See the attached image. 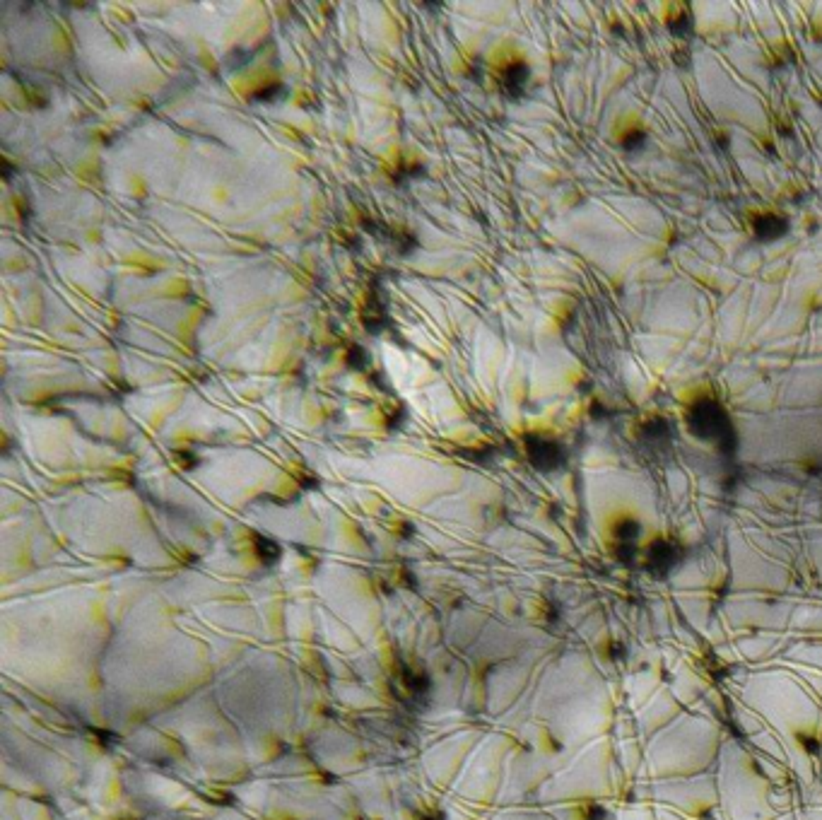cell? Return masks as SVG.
Masks as SVG:
<instances>
[{"mask_svg": "<svg viewBox=\"0 0 822 820\" xmlns=\"http://www.w3.org/2000/svg\"><path fill=\"white\" fill-rule=\"evenodd\" d=\"M282 97H287V90L285 87H266V92L263 95H253V99L256 101H280Z\"/></svg>", "mask_w": 822, "mask_h": 820, "instance_id": "obj_6", "label": "cell"}, {"mask_svg": "<svg viewBox=\"0 0 822 820\" xmlns=\"http://www.w3.org/2000/svg\"><path fill=\"white\" fill-rule=\"evenodd\" d=\"M687 427L697 439L716 444L718 449L736 447V429H733L726 408L716 398H697L687 408Z\"/></svg>", "mask_w": 822, "mask_h": 820, "instance_id": "obj_1", "label": "cell"}, {"mask_svg": "<svg viewBox=\"0 0 822 820\" xmlns=\"http://www.w3.org/2000/svg\"><path fill=\"white\" fill-rule=\"evenodd\" d=\"M752 229H755V237L762 239V242H776V239L786 234L789 224H786V217H781V215L765 213L752 222Z\"/></svg>", "mask_w": 822, "mask_h": 820, "instance_id": "obj_4", "label": "cell"}, {"mask_svg": "<svg viewBox=\"0 0 822 820\" xmlns=\"http://www.w3.org/2000/svg\"><path fill=\"white\" fill-rule=\"evenodd\" d=\"M258 543H261V545H258V550H261V555H263L266 560H268V555H271V560H275L277 555H280V548H277V545L273 543V540L258 538Z\"/></svg>", "mask_w": 822, "mask_h": 820, "instance_id": "obj_7", "label": "cell"}, {"mask_svg": "<svg viewBox=\"0 0 822 820\" xmlns=\"http://www.w3.org/2000/svg\"><path fill=\"white\" fill-rule=\"evenodd\" d=\"M528 458L538 471H555L565 461L562 447L552 439L545 437H531L528 439Z\"/></svg>", "mask_w": 822, "mask_h": 820, "instance_id": "obj_3", "label": "cell"}, {"mask_svg": "<svg viewBox=\"0 0 822 820\" xmlns=\"http://www.w3.org/2000/svg\"><path fill=\"white\" fill-rule=\"evenodd\" d=\"M680 558H683V548L670 538H654L644 550V565L656 577H665L670 569L678 567Z\"/></svg>", "mask_w": 822, "mask_h": 820, "instance_id": "obj_2", "label": "cell"}, {"mask_svg": "<svg viewBox=\"0 0 822 820\" xmlns=\"http://www.w3.org/2000/svg\"><path fill=\"white\" fill-rule=\"evenodd\" d=\"M528 77H531V70H528L526 63H511L502 75L504 92H509V95H518V92H523Z\"/></svg>", "mask_w": 822, "mask_h": 820, "instance_id": "obj_5", "label": "cell"}]
</instances>
